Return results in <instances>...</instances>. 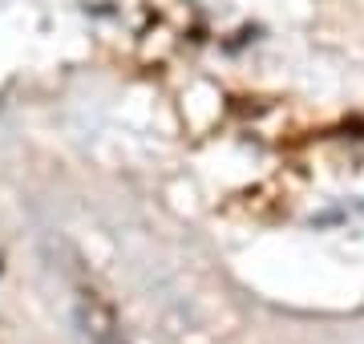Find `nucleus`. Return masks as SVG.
I'll use <instances>...</instances> for the list:
<instances>
[{"instance_id":"1","label":"nucleus","mask_w":364,"mask_h":344,"mask_svg":"<svg viewBox=\"0 0 364 344\" xmlns=\"http://www.w3.org/2000/svg\"><path fill=\"white\" fill-rule=\"evenodd\" d=\"M77 324L85 332L90 344H126L122 336V320H117L114 304L105 300L102 291L93 288H81L77 291Z\"/></svg>"},{"instance_id":"2","label":"nucleus","mask_w":364,"mask_h":344,"mask_svg":"<svg viewBox=\"0 0 364 344\" xmlns=\"http://www.w3.org/2000/svg\"><path fill=\"white\" fill-rule=\"evenodd\" d=\"M0 276H4V247H0Z\"/></svg>"}]
</instances>
